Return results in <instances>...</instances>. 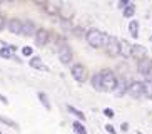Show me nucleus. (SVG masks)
Instances as JSON below:
<instances>
[{
    "mask_svg": "<svg viewBox=\"0 0 152 134\" xmlns=\"http://www.w3.org/2000/svg\"><path fill=\"white\" fill-rule=\"evenodd\" d=\"M67 111L70 112V114H74V116H75L77 119L80 121V122H82V121H85V114H84L82 111H79L77 107H74V106H67Z\"/></svg>",
    "mask_w": 152,
    "mask_h": 134,
    "instance_id": "nucleus-17",
    "label": "nucleus"
},
{
    "mask_svg": "<svg viewBox=\"0 0 152 134\" xmlns=\"http://www.w3.org/2000/svg\"><path fill=\"white\" fill-rule=\"evenodd\" d=\"M49 40H50V32L47 29H44V27H40L35 34V44L39 47H44V45L49 44Z\"/></svg>",
    "mask_w": 152,
    "mask_h": 134,
    "instance_id": "nucleus-8",
    "label": "nucleus"
},
{
    "mask_svg": "<svg viewBox=\"0 0 152 134\" xmlns=\"http://www.w3.org/2000/svg\"><path fill=\"white\" fill-rule=\"evenodd\" d=\"M42 7H44V10L47 13H50V15H57V13H60V5L55 4V2H44Z\"/></svg>",
    "mask_w": 152,
    "mask_h": 134,
    "instance_id": "nucleus-13",
    "label": "nucleus"
},
{
    "mask_svg": "<svg viewBox=\"0 0 152 134\" xmlns=\"http://www.w3.org/2000/svg\"><path fill=\"white\" fill-rule=\"evenodd\" d=\"M134 13H135V5H134V4H130L127 9H124V17H125V18L134 17Z\"/></svg>",
    "mask_w": 152,
    "mask_h": 134,
    "instance_id": "nucleus-22",
    "label": "nucleus"
},
{
    "mask_svg": "<svg viewBox=\"0 0 152 134\" xmlns=\"http://www.w3.org/2000/svg\"><path fill=\"white\" fill-rule=\"evenodd\" d=\"M7 24H9V20L5 18V15H2V13H0V32L4 30V29H7Z\"/></svg>",
    "mask_w": 152,
    "mask_h": 134,
    "instance_id": "nucleus-24",
    "label": "nucleus"
},
{
    "mask_svg": "<svg viewBox=\"0 0 152 134\" xmlns=\"http://www.w3.org/2000/svg\"><path fill=\"white\" fill-rule=\"evenodd\" d=\"M14 52H15L14 45H2L0 47V57L2 59H12L14 57Z\"/></svg>",
    "mask_w": 152,
    "mask_h": 134,
    "instance_id": "nucleus-16",
    "label": "nucleus"
},
{
    "mask_svg": "<svg viewBox=\"0 0 152 134\" xmlns=\"http://www.w3.org/2000/svg\"><path fill=\"white\" fill-rule=\"evenodd\" d=\"M151 67H152V60L149 57L140 60V62H137V71H139V74H142L144 77L147 76V72L151 71Z\"/></svg>",
    "mask_w": 152,
    "mask_h": 134,
    "instance_id": "nucleus-12",
    "label": "nucleus"
},
{
    "mask_svg": "<svg viewBox=\"0 0 152 134\" xmlns=\"http://www.w3.org/2000/svg\"><path fill=\"white\" fill-rule=\"evenodd\" d=\"M105 129H107V131H109V133H110V134H115V129H114V127H112L110 124H107V126H105Z\"/></svg>",
    "mask_w": 152,
    "mask_h": 134,
    "instance_id": "nucleus-26",
    "label": "nucleus"
},
{
    "mask_svg": "<svg viewBox=\"0 0 152 134\" xmlns=\"http://www.w3.org/2000/svg\"><path fill=\"white\" fill-rule=\"evenodd\" d=\"M104 49H105L109 57H119L121 55V39L109 35V40H107V44H105Z\"/></svg>",
    "mask_w": 152,
    "mask_h": 134,
    "instance_id": "nucleus-4",
    "label": "nucleus"
},
{
    "mask_svg": "<svg viewBox=\"0 0 152 134\" xmlns=\"http://www.w3.org/2000/svg\"><path fill=\"white\" fill-rule=\"evenodd\" d=\"M37 29L35 27V24H34V20H23V35L25 37H35V34H37Z\"/></svg>",
    "mask_w": 152,
    "mask_h": 134,
    "instance_id": "nucleus-10",
    "label": "nucleus"
},
{
    "mask_svg": "<svg viewBox=\"0 0 152 134\" xmlns=\"http://www.w3.org/2000/svg\"><path fill=\"white\" fill-rule=\"evenodd\" d=\"M30 67H34V69H37V71H49V69H47V66H45L44 64V60H42L40 57H39V55H34V57L30 59Z\"/></svg>",
    "mask_w": 152,
    "mask_h": 134,
    "instance_id": "nucleus-15",
    "label": "nucleus"
},
{
    "mask_svg": "<svg viewBox=\"0 0 152 134\" xmlns=\"http://www.w3.org/2000/svg\"><path fill=\"white\" fill-rule=\"evenodd\" d=\"M132 57H134L137 62L147 59V49L140 44H132Z\"/></svg>",
    "mask_w": 152,
    "mask_h": 134,
    "instance_id": "nucleus-9",
    "label": "nucleus"
},
{
    "mask_svg": "<svg viewBox=\"0 0 152 134\" xmlns=\"http://www.w3.org/2000/svg\"><path fill=\"white\" fill-rule=\"evenodd\" d=\"M72 127H74V131H75L77 134H87V129H85V126L82 124L80 121H74Z\"/></svg>",
    "mask_w": 152,
    "mask_h": 134,
    "instance_id": "nucleus-20",
    "label": "nucleus"
},
{
    "mask_svg": "<svg viewBox=\"0 0 152 134\" xmlns=\"http://www.w3.org/2000/svg\"><path fill=\"white\" fill-rule=\"evenodd\" d=\"M0 122H4V124L10 126V127H14V129H18V124L15 122V121H12V119H9V117L2 116V114H0Z\"/></svg>",
    "mask_w": 152,
    "mask_h": 134,
    "instance_id": "nucleus-21",
    "label": "nucleus"
},
{
    "mask_svg": "<svg viewBox=\"0 0 152 134\" xmlns=\"http://www.w3.org/2000/svg\"><path fill=\"white\" fill-rule=\"evenodd\" d=\"M7 29H9V32H12L15 35H23V20H20V18H17V17L9 18Z\"/></svg>",
    "mask_w": 152,
    "mask_h": 134,
    "instance_id": "nucleus-7",
    "label": "nucleus"
},
{
    "mask_svg": "<svg viewBox=\"0 0 152 134\" xmlns=\"http://www.w3.org/2000/svg\"><path fill=\"white\" fill-rule=\"evenodd\" d=\"M37 97H39V101L44 104V107L47 109V111H50V109H52L50 101H49V97H47V94H45V92H37Z\"/></svg>",
    "mask_w": 152,
    "mask_h": 134,
    "instance_id": "nucleus-18",
    "label": "nucleus"
},
{
    "mask_svg": "<svg viewBox=\"0 0 152 134\" xmlns=\"http://www.w3.org/2000/svg\"><path fill=\"white\" fill-rule=\"evenodd\" d=\"M85 40H87V44H89L92 49H102V47H105V44H107L109 35L105 32L99 30V29H90V30H87V34H85Z\"/></svg>",
    "mask_w": 152,
    "mask_h": 134,
    "instance_id": "nucleus-1",
    "label": "nucleus"
},
{
    "mask_svg": "<svg viewBox=\"0 0 152 134\" xmlns=\"http://www.w3.org/2000/svg\"><path fill=\"white\" fill-rule=\"evenodd\" d=\"M100 76H102V82H104V91L105 92H114L117 89V84H119V77L114 74V71L102 69Z\"/></svg>",
    "mask_w": 152,
    "mask_h": 134,
    "instance_id": "nucleus-2",
    "label": "nucleus"
},
{
    "mask_svg": "<svg viewBox=\"0 0 152 134\" xmlns=\"http://www.w3.org/2000/svg\"><path fill=\"white\" fill-rule=\"evenodd\" d=\"M104 114L107 117H114V111H112V109H104Z\"/></svg>",
    "mask_w": 152,
    "mask_h": 134,
    "instance_id": "nucleus-25",
    "label": "nucleus"
},
{
    "mask_svg": "<svg viewBox=\"0 0 152 134\" xmlns=\"http://www.w3.org/2000/svg\"><path fill=\"white\" fill-rule=\"evenodd\" d=\"M145 79H147L149 82H152V67H151V71L147 72V76H145Z\"/></svg>",
    "mask_w": 152,
    "mask_h": 134,
    "instance_id": "nucleus-27",
    "label": "nucleus"
},
{
    "mask_svg": "<svg viewBox=\"0 0 152 134\" xmlns=\"http://www.w3.org/2000/svg\"><path fill=\"white\" fill-rule=\"evenodd\" d=\"M121 129L122 131H127V129H129V124H127V122H124V124L121 126Z\"/></svg>",
    "mask_w": 152,
    "mask_h": 134,
    "instance_id": "nucleus-29",
    "label": "nucleus"
},
{
    "mask_svg": "<svg viewBox=\"0 0 152 134\" xmlns=\"http://www.w3.org/2000/svg\"><path fill=\"white\" fill-rule=\"evenodd\" d=\"M0 134H4V133H0Z\"/></svg>",
    "mask_w": 152,
    "mask_h": 134,
    "instance_id": "nucleus-31",
    "label": "nucleus"
},
{
    "mask_svg": "<svg viewBox=\"0 0 152 134\" xmlns=\"http://www.w3.org/2000/svg\"><path fill=\"white\" fill-rule=\"evenodd\" d=\"M137 134H142V133H137Z\"/></svg>",
    "mask_w": 152,
    "mask_h": 134,
    "instance_id": "nucleus-30",
    "label": "nucleus"
},
{
    "mask_svg": "<svg viewBox=\"0 0 152 134\" xmlns=\"http://www.w3.org/2000/svg\"><path fill=\"white\" fill-rule=\"evenodd\" d=\"M90 84H92V87H94L95 91L104 92V82H102V76H100V72H95L94 76L90 77Z\"/></svg>",
    "mask_w": 152,
    "mask_h": 134,
    "instance_id": "nucleus-11",
    "label": "nucleus"
},
{
    "mask_svg": "<svg viewBox=\"0 0 152 134\" xmlns=\"http://www.w3.org/2000/svg\"><path fill=\"white\" fill-rule=\"evenodd\" d=\"M32 54H34V49H32L30 45H23L22 47V55L23 57H30L32 59Z\"/></svg>",
    "mask_w": 152,
    "mask_h": 134,
    "instance_id": "nucleus-23",
    "label": "nucleus"
},
{
    "mask_svg": "<svg viewBox=\"0 0 152 134\" xmlns=\"http://www.w3.org/2000/svg\"><path fill=\"white\" fill-rule=\"evenodd\" d=\"M70 74L77 82H85V80H87V76H89L87 67H85L84 64H74V66L70 67Z\"/></svg>",
    "mask_w": 152,
    "mask_h": 134,
    "instance_id": "nucleus-5",
    "label": "nucleus"
},
{
    "mask_svg": "<svg viewBox=\"0 0 152 134\" xmlns=\"http://www.w3.org/2000/svg\"><path fill=\"white\" fill-rule=\"evenodd\" d=\"M0 101H2L4 104H9V101H7V97H5V96H2V94H0Z\"/></svg>",
    "mask_w": 152,
    "mask_h": 134,
    "instance_id": "nucleus-28",
    "label": "nucleus"
},
{
    "mask_svg": "<svg viewBox=\"0 0 152 134\" xmlns=\"http://www.w3.org/2000/svg\"><path fill=\"white\" fill-rule=\"evenodd\" d=\"M121 57H132V44L121 39Z\"/></svg>",
    "mask_w": 152,
    "mask_h": 134,
    "instance_id": "nucleus-14",
    "label": "nucleus"
},
{
    "mask_svg": "<svg viewBox=\"0 0 152 134\" xmlns=\"http://www.w3.org/2000/svg\"><path fill=\"white\" fill-rule=\"evenodd\" d=\"M129 32H130V35L134 37V39H137V37H139V22H137V20H130Z\"/></svg>",
    "mask_w": 152,
    "mask_h": 134,
    "instance_id": "nucleus-19",
    "label": "nucleus"
},
{
    "mask_svg": "<svg viewBox=\"0 0 152 134\" xmlns=\"http://www.w3.org/2000/svg\"><path fill=\"white\" fill-rule=\"evenodd\" d=\"M57 55H58V60L62 64H70L72 59H74V52H72V49L69 47L67 44L60 45L57 49Z\"/></svg>",
    "mask_w": 152,
    "mask_h": 134,
    "instance_id": "nucleus-6",
    "label": "nucleus"
},
{
    "mask_svg": "<svg viewBox=\"0 0 152 134\" xmlns=\"http://www.w3.org/2000/svg\"><path fill=\"white\" fill-rule=\"evenodd\" d=\"M127 94H129L130 97H134V99L144 97V94H145V84L140 82V80H132V82H129Z\"/></svg>",
    "mask_w": 152,
    "mask_h": 134,
    "instance_id": "nucleus-3",
    "label": "nucleus"
}]
</instances>
